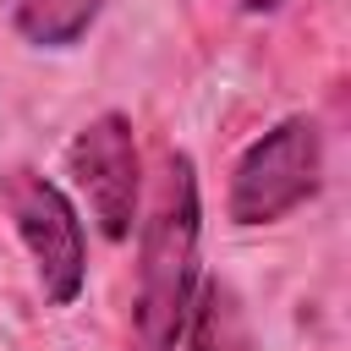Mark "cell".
<instances>
[{
	"label": "cell",
	"instance_id": "obj_5",
	"mask_svg": "<svg viewBox=\"0 0 351 351\" xmlns=\"http://www.w3.org/2000/svg\"><path fill=\"white\" fill-rule=\"evenodd\" d=\"M181 340H186V351H258V346H252L247 307H241V296H236L225 280H203V285H197Z\"/></svg>",
	"mask_w": 351,
	"mask_h": 351
},
{
	"label": "cell",
	"instance_id": "obj_7",
	"mask_svg": "<svg viewBox=\"0 0 351 351\" xmlns=\"http://www.w3.org/2000/svg\"><path fill=\"white\" fill-rule=\"evenodd\" d=\"M241 5H247V11H258V16H269V11H280L285 0H241Z\"/></svg>",
	"mask_w": 351,
	"mask_h": 351
},
{
	"label": "cell",
	"instance_id": "obj_3",
	"mask_svg": "<svg viewBox=\"0 0 351 351\" xmlns=\"http://www.w3.org/2000/svg\"><path fill=\"white\" fill-rule=\"evenodd\" d=\"M0 197H5V214L33 258L44 296L55 307H71L88 280V241H82V219H77L71 197L38 170H5Z\"/></svg>",
	"mask_w": 351,
	"mask_h": 351
},
{
	"label": "cell",
	"instance_id": "obj_2",
	"mask_svg": "<svg viewBox=\"0 0 351 351\" xmlns=\"http://www.w3.org/2000/svg\"><path fill=\"white\" fill-rule=\"evenodd\" d=\"M324 176V137L313 115H285L230 170V219L236 225H274L318 192Z\"/></svg>",
	"mask_w": 351,
	"mask_h": 351
},
{
	"label": "cell",
	"instance_id": "obj_6",
	"mask_svg": "<svg viewBox=\"0 0 351 351\" xmlns=\"http://www.w3.org/2000/svg\"><path fill=\"white\" fill-rule=\"evenodd\" d=\"M99 5L104 0H0L5 22L38 49H71L99 22Z\"/></svg>",
	"mask_w": 351,
	"mask_h": 351
},
{
	"label": "cell",
	"instance_id": "obj_4",
	"mask_svg": "<svg viewBox=\"0 0 351 351\" xmlns=\"http://www.w3.org/2000/svg\"><path fill=\"white\" fill-rule=\"evenodd\" d=\"M66 165H71L77 192H82L88 214L99 219V230H104L110 241H126L132 225H137V203H143V159H137L132 121H126L121 110L93 115V121L71 137Z\"/></svg>",
	"mask_w": 351,
	"mask_h": 351
},
{
	"label": "cell",
	"instance_id": "obj_1",
	"mask_svg": "<svg viewBox=\"0 0 351 351\" xmlns=\"http://www.w3.org/2000/svg\"><path fill=\"white\" fill-rule=\"evenodd\" d=\"M197 170L186 154H165L159 192L137 241V296H132V351H176L192 296H197Z\"/></svg>",
	"mask_w": 351,
	"mask_h": 351
}]
</instances>
